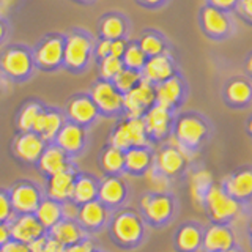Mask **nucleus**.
<instances>
[{"mask_svg":"<svg viewBox=\"0 0 252 252\" xmlns=\"http://www.w3.org/2000/svg\"><path fill=\"white\" fill-rule=\"evenodd\" d=\"M202 230L195 224H183L175 233V249L178 252H199L202 246Z\"/></svg>","mask_w":252,"mask_h":252,"instance_id":"32","label":"nucleus"},{"mask_svg":"<svg viewBox=\"0 0 252 252\" xmlns=\"http://www.w3.org/2000/svg\"><path fill=\"white\" fill-rule=\"evenodd\" d=\"M186 162L188 159L185 158V155L175 145L170 144L169 140L167 144L158 150L153 158V167L158 172H161L164 177H167L169 180L180 175L185 170Z\"/></svg>","mask_w":252,"mask_h":252,"instance_id":"21","label":"nucleus"},{"mask_svg":"<svg viewBox=\"0 0 252 252\" xmlns=\"http://www.w3.org/2000/svg\"><path fill=\"white\" fill-rule=\"evenodd\" d=\"M248 71H249V73H252V57L248 60Z\"/></svg>","mask_w":252,"mask_h":252,"instance_id":"55","label":"nucleus"},{"mask_svg":"<svg viewBox=\"0 0 252 252\" xmlns=\"http://www.w3.org/2000/svg\"><path fill=\"white\" fill-rule=\"evenodd\" d=\"M36 219L39 220V224L44 227V230H51V228L59 224L60 220L65 218V213H63V203L52 200L49 197H44L41 203L38 205L36 211L33 213Z\"/></svg>","mask_w":252,"mask_h":252,"instance_id":"33","label":"nucleus"},{"mask_svg":"<svg viewBox=\"0 0 252 252\" xmlns=\"http://www.w3.org/2000/svg\"><path fill=\"white\" fill-rule=\"evenodd\" d=\"M249 228H251V232H252V222H251V225H249Z\"/></svg>","mask_w":252,"mask_h":252,"instance_id":"59","label":"nucleus"},{"mask_svg":"<svg viewBox=\"0 0 252 252\" xmlns=\"http://www.w3.org/2000/svg\"><path fill=\"white\" fill-rule=\"evenodd\" d=\"M8 228H10L11 240L26 244H30L32 241L47 233L35 215H14L8 222Z\"/></svg>","mask_w":252,"mask_h":252,"instance_id":"22","label":"nucleus"},{"mask_svg":"<svg viewBox=\"0 0 252 252\" xmlns=\"http://www.w3.org/2000/svg\"><path fill=\"white\" fill-rule=\"evenodd\" d=\"M94 252H106V251H102V249H98V248H96V251H94Z\"/></svg>","mask_w":252,"mask_h":252,"instance_id":"58","label":"nucleus"},{"mask_svg":"<svg viewBox=\"0 0 252 252\" xmlns=\"http://www.w3.org/2000/svg\"><path fill=\"white\" fill-rule=\"evenodd\" d=\"M77 170L79 167H73L46 178L43 185L44 197H49V199L57 200L60 203L68 202L71 199V191H73V183Z\"/></svg>","mask_w":252,"mask_h":252,"instance_id":"23","label":"nucleus"},{"mask_svg":"<svg viewBox=\"0 0 252 252\" xmlns=\"http://www.w3.org/2000/svg\"><path fill=\"white\" fill-rule=\"evenodd\" d=\"M225 192L233 199H246L252 195V172L243 170L230 177L225 183Z\"/></svg>","mask_w":252,"mask_h":252,"instance_id":"37","label":"nucleus"},{"mask_svg":"<svg viewBox=\"0 0 252 252\" xmlns=\"http://www.w3.org/2000/svg\"><path fill=\"white\" fill-rule=\"evenodd\" d=\"M203 30L211 36H222L228 30V21L215 6H205L202 10Z\"/></svg>","mask_w":252,"mask_h":252,"instance_id":"36","label":"nucleus"},{"mask_svg":"<svg viewBox=\"0 0 252 252\" xmlns=\"http://www.w3.org/2000/svg\"><path fill=\"white\" fill-rule=\"evenodd\" d=\"M142 81V73L139 71H134L129 68H123L120 73H118L114 79V85L120 90L123 94L128 93L129 90H132L139 82Z\"/></svg>","mask_w":252,"mask_h":252,"instance_id":"41","label":"nucleus"},{"mask_svg":"<svg viewBox=\"0 0 252 252\" xmlns=\"http://www.w3.org/2000/svg\"><path fill=\"white\" fill-rule=\"evenodd\" d=\"M0 252H32V251L29 248V244L10 238L2 248H0Z\"/></svg>","mask_w":252,"mask_h":252,"instance_id":"47","label":"nucleus"},{"mask_svg":"<svg viewBox=\"0 0 252 252\" xmlns=\"http://www.w3.org/2000/svg\"><path fill=\"white\" fill-rule=\"evenodd\" d=\"M185 98V84L178 74L155 85V104L175 110Z\"/></svg>","mask_w":252,"mask_h":252,"instance_id":"24","label":"nucleus"},{"mask_svg":"<svg viewBox=\"0 0 252 252\" xmlns=\"http://www.w3.org/2000/svg\"><path fill=\"white\" fill-rule=\"evenodd\" d=\"M14 215H33L44 199L43 186L30 178H19L8 188Z\"/></svg>","mask_w":252,"mask_h":252,"instance_id":"8","label":"nucleus"},{"mask_svg":"<svg viewBox=\"0 0 252 252\" xmlns=\"http://www.w3.org/2000/svg\"><path fill=\"white\" fill-rule=\"evenodd\" d=\"M139 6L142 8H148V10H156V8H161L167 3V0H134Z\"/></svg>","mask_w":252,"mask_h":252,"instance_id":"49","label":"nucleus"},{"mask_svg":"<svg viewBox=\"0 0 252 252\" xmlns=\"http://www.w3.org/2000/svg\"><path fill=\"white\" fill-rule=\"evenodd\" d=\"M249 131H251V134H252V120L249 122Z\"/></svg>","mask_w":252,"mask_h":252,"instance_id":"57","label":"nucleus"},{"mask_svg":"<svg viewBox=\"0 0 252 252\" xmlns=\"http://www.w3.org/2000/svg\"><path fill=\"white\" fill-rule=\"evenodd\" d=\"M63 51H65V33L49 32L32 47L33 63L36 71L41 73H57L63 68Z\"/></svg>","mask_w":252,"mask_h":252,"instance_id":"4","label":"nucleus"},{"mask_svg":"<svg viewBox=\"0 0 252 252\" xmlns=\"http://www.w3.org/2000/svg\"><path fill=\"white\" fill-rule=\"evenodd\" d=\"M123 66L129 68L134 71H142V68L145 66L147 63V55L144 54V51L140 49V46L137 43V39H128V44H126L125 54L122 57Z\"/></svg>","mask_w":252,"mask_h":252,"instance_id":"38","label":"nucleus"},{"mask_svg":"<svg viewBox=\"0 0 252 252\" xmlns=\"http://www.w3.org/2000/svg\"><path fill=\"white\" fill-rule=\"evenodd\" d=\"M33 52L26 43H6L0 51V79L14 85L29 82L35 76Z\"/></svg>","mask_w":252,"mask_h":252,"instance_id":"3","label":"nucleus"},{"mask_svg":"<svg viewBox=\"0 0 252 252\" xmlns=\"http://www.w3.org/2000/svg\"><path fill=\"white\" fill-rule=\"evenodd\" d=\"M98 167L102 177L125 175V152L110 144H106L98 155Z\"/></svg>","mask_w":252,"mask_h":252,"instance_id":"28","label":"nucleus"},{"mask_svg":"<svg viewBox=\"0 0 252 252\" xmlns=\"http://www.w3.org/2000/svg\"><path fill=\"white\" fill-rule=\"evenodd\" d=\"M11 36V22L6 16L0 14V47L8 43Z\"/></svg>","mask_w":252,"mask_h":252,"instance_id":"46","label":"nucleus"},{"mask_svg":"<svg viewBox=\"0 0 252 252\" xmlns=\"http://www.w3.org/2000/svg\"><path fill=\"white\" fill-rule=\"evenodd\" d=\"M107 236L110 243L123 251H132L142 246L147 236V227L139 211L129 207H122L110 211L107 222Z\"/></svg>","mask_w":252,"mask_h":252,"instance_id":"1","label":"nucleus"},{"mask_svg":"<svg viewBox=\"0 0 252 252\" xmlns=\"http://www.w3.org/2000/svg\"><path fill=\"white\" fill-rule=\"evenodd\" d=\"M71 2H74V3H77V5H84V6H90V5H93L96 0H71Z\"/></svg>","mask_w":252,"mask_h":252,"instance_id":"54","label":"nucleus"},{"mask_svg":"<svg viewBox=\"0 0 252 252\" xmlns=\"http://www.w3.org/2000/svg\"><path fill=\"white\" fill-rule=\"evenodd\" d=\"M46 102H43L39 98H29L21 104L18 114H16V132H26L33 129V125L36 118L44 107Z\"/></svg>","mask_w":252,"mask_h":252,"instance_id":"31","label":"nucleus"},{"mask_svg":"<svg viewBox=\"0 0 252 252\" xmlns=\"http://www.w3.org/2000/svg\"><path fill=\"white\" fill-rule=\"evenodd\" d=\"M98 188H99V178L94 173L77 170L69 200L74 205H77V207H81L84 203H89L92 200H96Z\"/></svg>","mask_w":252,"mask_h":252,"instance_id":"26","label":"nucleus"},{"mask_svg":"<svg viewBox=\"0 0 252 252\" xmlns=\"http://www.w3.org/2000/svg\"><path fill=\"white\" fill-rule=\"evenodd\" d=\"M252 96V87L246 81H233L227 87V98L233 104H246Z\"/></svg>","mask_w":252,"mask_h":252,"instance_id":"40","label":"nucleus"},{"mask_svg":"<svg viewBox=\"0 0 252 252\" xmlns=\"http://www.w3.org/2000/svg\"><path fill=\"white\" fill-rule=\"evenodd\" d=\"M46 145V142L33 131L16 132L14 139L11 140L10 152L18 164L24 167H35Z\"/></svg>","mask_w":252,"mask_h":252,"instance_id":"10","label":"nucleus"},{"mask_svg":"<svg viewBox=\"0 0 252 252\" xmlns=\"http://www.w3.org/2000/svg\"><path fill=\"white\" fill-rule=\"evenodd\" d=\"M129 197V185L122 177H101L98 188V200L109 211L125 207Z\"/></svg>","mask_w":252,"mask_h":252,"instance_id":"17","label":"nucleus"},{"mask_svg":"<svg viewBox=\"0 0 252 252\" xmlns=\"http://www.w3.org/2000/svg\"><path fill=\"white\" fill-rule=\"evenodd\" d=\"M140 73H142V79H145L147 82L153 85L167 81V79L177 74V68L175 63H173L172 54L165 52L161 55H156V57L147 59L145 66L142 68Z\"/></svg>","mask_w":252,"mask_h":252,"instance_id":"25","label":"nucleus"},{"mask_svg":"<svg viewBox=\"0 0 252 252\" xmlns=\"http://www.w3.org/2000/svg\"><path fill=\"white\" fill-rule=\"evenodd\" d=\"M54 144L59 148H62L71 159H77L81 158L90 144V134L89 129L77 126L71 122H65V125L62 126V129L59 131L57 137H55Z\"/></svg>","mask_w":252,"mask_h":252,"instance_id":"12","label":"nucleus"},{"mask_svg":"<svg viewBox=\"0 0 252 252\" xmlns=\"http://www.w3.org/2000/svg\"><path fill=\"white\" fill-rule=\"evenodd\" d=\"M96 251V244L92 240V236H85L84 240H81L76 244L63 248L62 252H94Z\"/></svg>","mask_w":252,"mask_h":252,"instance_id":"45","label":"nucleus"},{"mask_svg":"<svg viewBox=\"0 0 252 252\" xmlns=\"http://www.w3.org/2000/svg\"><path fill=\"white\" fill-rule=\"evenodd\" d=\"M10 228H8V222H0V248L10 240Z\"/></svg>","mask_w":252,"mask_h":252,"instance_id":"52","label":"nucleus"},{"mask_svg":"<svg viewBox=\"0 0 252 252\" xmlns=\"http://www.w3.org/2000/svg\"><path fill=\"white\" fill-rule=\"evenodd\" d=\"M203 252H222L233 246V233L228 227L215 224L202 236Z\"/></svg>","mask_w":252,"mask_h":252,"instance_id":"30","label":"nucleus"},{"mask_svg":"<svg viewBox=\"0 0 252 252\" xmlns=\"http://www.w3.org/2000/svg\"><path fill=\"white\" fill-rule=\"evenodd\" d=\"M87 92L96 106L101 118L117 120L123 117V93L117 89L112 81H102L96 77Z\"/></svg>","mask_w":252,"mask_h":252,"instance_id":"7","label":"nucleus"},{"mask_svg":"<svg viewBox=\"0 0 252 252\" xmlns=\"http://www.w3.org/2000/svg\"><path fill=\"white\" fill-rule=\"evenodd\" d=\"M211 6L218 8V10H225V8H232L238 3V0H210Z\"/></svg>","mask_w":252,"mask_h":252,"instance_id":"51","label":"nucleus"},{"mask_svg":"<svg viewBox=\"0 0 252 252\" xmlns=\"http://www.w3.org/2000/svg\"><path fill=\"white\" fill-rule=\"evenodd\" d=\"M238 11L244 16V18L252 21V0H240Z\"/></svg>","mask_w":252,"mask_h":252,"instance_id":"50","label":"nucleus"},{"mask_svg":"<svg viewBox=\"0 0 252 252\" xmlns=\"http://www.w3.org/2000/svg\"><path fill=\"white\" fill-rule=\"evenodd\" d=\"M107 144L120 148L123 152H126V150H129L132 147L152 145L147 137L144 120H142V118H132V117L117 118L112 129L109 131Z\"/></svg>","mask_w":252,"mask_h":252,"instance_id":"6","label":"nucleus"},{"mask_svg":"<svg viewBox=\"0 0 252 252\" xmlns=\"http://www.w3.org/2000/svg\"><path fill=\"white\" fill-rule=\"evenodd\" d=\"M73 167H77L76 161L71 159V158L63 152L62 148L55 145L54 142L46 145L44 152L41 153V156H39V159L35 165L39 177H43L44 180L55 175V173H60L63 170H68Z\"/></svg>","mask_w":252,"mask_h":252,"instance_id":"19","label":"nucleus"},{"mask_svg":"<svg viewBox=\"0 0 252 252\" xmlns=\"http://www.w3.org/2000/svg\"><path fill=\"white\" fill-rule=\"evenodd\" d=\"M110 55V41L104 38H96L94 41V47H93V59L94 63L101 62L102 59H106Z\"/></svg>","mask_w":252,"mask_h":252,"instance_id":"44","label":"nucleus"},{"mask_svg":"<svg viewBox=\"0 0 252 252\" xmlns=\"http://www.w3.org/2000/svg\"><path fill=\"white\" fill-rule=\"evenodd\" d=\"M177 203L169 192H145L139 199V215L144 222L155 228L167 225L175 215Z\"/></svg>","mask_w":252,"mask_h":252,"instance_id":"5","label":"nucleus"},{"mask_svg":"<svg viewBox=\"0 0 252 252\" xmlns=\"http://www.w3.org/2000/svg\"><path fill=\"white\" fill-rule=\"evenodd\" d=\"M63 114H65L66 122H71L77 126L89 129L93 128L99 120V112L94 106L93 99L90 98L89 92H77L73 93L65 101L63 106Z\"/></svg>","mask_w":252,"mask_h":252,"instance_id":"9","label":"nucleus"},{"mask_svg":"<svg viewBox=\"0 0 252 252\" xmlns=\"http://www.w3.org/2000/svg\"><path fill=\"white\" fill-rule=\"evenodd\" d=\"M131 21L122 11H106L99 16L96 24V38H104L109 41L115 39H129Z\"/></svg>","mask_w":252,"mask_h":252,"instance_id":"18","label":"nucleus"},{"mask_svg":"<svg viewBox=\"0 0 252 252\" xmlns=\"http://www.w3.org/2000/svg\"><path fill=\"white\" fill-rule=\"evenodd\" d=\"M47 235H49L51 240L57 241L63 248L76 244L87 236L76 222V219H69V218H63L59 224H55L51 230H47Z\"/></svg>","mask_w":252,"mask_h":252,"instance_id":"29","label":"nucleus"},{"mask_svg":"<svg viewBox=\"0 0 252 252\" xmlns=\"http://www.w3.org/2000/svg\"><path fill=\"white\" fill-rule=\"evenodd\" d=\"M152 106H155V85L145 79L123 94V117L142 118Z\"/></svg>","mask_w":252,"mask_h":252,"instance_id":"15","label":"nucleus"},{"mask_svg":"<svg viewBox=\"0 0 252 252\" xmlns=\"http://www.w3.org/2000/svg\"><path fill=\"white\" fill-rule=\"evenodd\" d=\"M142 120H144L150 144H158L172 136L173 120H175L172 110L155 104L144 114Z\"/></svg>","mask_w":252,"mask_h":252,"instance_id":"13","label":"nucleus"},{"mask_svg":"<svg viewBox=\"0 0 252 252\" xmlns=\"http://www.w3.org/2000/svg\"><path fill=\"white\" fill-rule=\"evenodd\" d=\"M96 36L84 27H71L65 32L63 68L73 76H81L89 71L93 63V47Z\"/></svg>","mask_w":252,"mask_h":252,"instance_id":"2","label":"nucleus"},{"mask_svg":"<svg viewBox=\"0 0 252 252\" xmlns=\"http://www.w3.org/2000/svg\"><path fill=\"white\" fill-rule=\"evenodd\" d=\"M137 43L140 46V49L144 51V54L147 55V59L150 57H156V55H161L169 51V44L167 39L164 38L162 33L152 29H147L140 33Z\"/></svg>","mask_w":252,"mask_h":252,"instance_id":"34","label":"nucleus"},{"mask_svg":"<svg viewBox=\"0 0 252 252\" xmlns=\"http://www.w3.org/2000/svg\"><path fill=\"white\" fill-rule=\"evenodd\" d=\"M222 252H236V251H235V249H232V248H230V249H227V251H222Z\"/></svg>","mask_w":252,"mask_h":252,"instance_id":"56","label":"nucleus"},{"mask_svg":"<svg viewBox=\"0 0 252 252\" xmlns=\"http://www.w3.org/2000/svg\"><path fill=\"white\" fill-rule=\"evenodd\" d=\"M110 218V211L98 199L77 207L76 222L87 236H94L106 230Z\"/></svg>","mask_w":252,"mask_h":252,"instance_id":"14","label":"nucleus"},{"mask_svg":"<svg viewBox=\"0 0 252 252\" xmlns=\"http://www.w3.org/2000/svg\"><path fill=\"white\" fill-rule=\"evenodd\" d=\"M147 181L152 186V191L155 192H167V186H169V178L164 177L161 172H158L153 165L148 169V172L144 175Z\"/></svg>","mask_w":252,"mask_h":252,"instance_id":"42","label":"nucleus"},{"mask_svg":"<svg viewBox=\"0 0 252 252\" xmlns=\"http://www.w3.org/2000/svg\"><path fill=\"white\" fill-rule=\"evenodd\" d=\"M122 59H117L109 55V57L102 59L101 62H96V77L102 81H114L115 76L123 69Z\"/></svg>","mask_w":252,"mask_h":252,"instance_id":"39","label":"nucleus"},{"mask_svg":"<svg viewBox=\"0 0 252 252\" xmlns=\"http://www.w3.org/2000/svg\"><path fill=\"white\" fill-rule=\"evenodd\" d=\"M213 186V175L208 170H197L189 177V194H191L192 203L202 208L208 189Z\"/></svg>","mask_w":252,"mask_h":252,"instance_id":"35","label":"nucleus"},{"mask_svg":"<svg viewBox=\"0 0 252 252\" xmlns=\"http://www.w3.org/2000/svg\"><path fill=\"white\" fill-rule=\"evenodd\" d=\"M14 216V210L8 194V188L0 186V222H10Z\"/></svg>","mask_w":252,"mask_h":252,"instance_id":"43","label":"nucleus"},{"mask_svg":"<svg viewBox=\"0 0 252 252\" xmlns=\"http://www.w3.org/2000/svg\"><path fill=\"white\" fill-rule=\"evenodd\" d=\"M203 207L208 210L210 216L220 222V220L230 219L233 218L236 213L240 211V203L230 194L225 192L224 188H220L218 185H213L207 195H205Z\"/></svg>","mask_w":252,"mask_h":252,"instance_id":"16","label":"nucleus"},{"mask_svg":"<svg viewBox=\"0 0 252 252\" xmlns=\"http://www.w3.org/2000/svg\"><path fill=\"white\" fill-rule=\"evenodd\" d=\"M207 125L199 115L195 114H183L177 120H173L172 137L181 145L194 150L200 145V142L207 136Z\"/></svg>","mask_w":252,"mask_h":252,"instance_id":"11","label":"nucleus"},{"mask_svg":"<svg viewBox=\"0 0 252 252\" xmlns=\"http://www.w3.org/2000/svg\"><path fill=\"white\" fill-rule=\"evenodd\" d=\"M126 44H128V39H115V41H110V55L117 59H122Z\"/></svg>","mask_w":252,"mask_h":252,"instance_id":"48","label":"nucleus"},{"mask_svg":"<svg viewBox=\"0 0 252 252\" xmlns=\"http://www.w3.org/2000/svg\"><path fill=\"white\" fill-rule=\"evenodd\" d=\"M65 122L66 118L65 114H63V109L57 106L44 104L32 131L36 132L46 144H52L55 137H57L59 131L62 129V126L65 125Z\"/></svg>","mask_w":252,"mask_h":252,"instance_id":"20","label":"nucleus"},{"mask_svg":"<svg viewBox=\"0 0 252 252\" xmlns=\"http://www.w3.org/2000/svg\"><path fill=\"white\" fill-rule=\"evenodd\" d=\"M49 236V235H47ZM63 246H60V244L57 241H54L51 238H47V243H46V248L41 251V252H62Z\"/></svg>","mask_w":252,"mask_h":252,"instance_id":"53","label":"nucleus"},{"mask_svg":"<svg viewBox=\"0 0 252 252\" xmlns=\"http://www.w3.org/2000/svg\"><path fill=\"white\" fill-rule=\"evenodd\" d=\"M155 152L152 145L132 147L125 152V173L129 177H144L153 165Z\"/></svg>","mask_w":252,"mask_h":252,"instance_id":"27","label":"nucleus"}]
</instances>
